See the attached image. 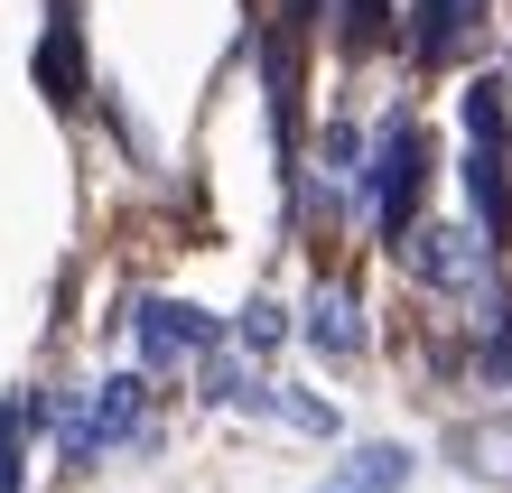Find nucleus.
I'll return each instance as SVG.
<instances>
[{
	"label": "nucleus",
	"instance_id": "f257e3e1",
	"mask_svg": "<svg viewBox=\"0 0 512 493\" xmlns=\"http://www.w3.org/2000/svg\"><path fill=\"white\" fill-rule=\"evenodd\" d=\"M401 261H410V280L419 289H438V298H485V280H494V233L475 224H419V233H401Z\"/></svg>",
	"mask_w": 512,
	"mask_h": 493
},
{
	"label": "nucleus",
	"instance_id": "f03ea898",
	"mask_svg": "<svg viewBox=\"0 0 512 493\" xmlns=\"http://www.w3.org/2000/svg\"><path fill=\"white\" fill-rule=\"evenodd\" d=\"M466 196H475V224L503 242L512 233V177H503V94L494 84H466Z\"/></svg>",
	"mask_w": 512,
	"mask_h": 493
},
{
	"label": "nucleus",
	"instance_id": "7ed1b4c3",
	"mask_svg": "<svg viewBox=\"0 0 512 493\" xmlns=\"http://www.w3.org/2000/svg\"><path fill=\"white\" fill-rule=\"evenodd\" d=\"M140 410H149L140 373H112V382L94 391V410H75V419H66V456H75V466H84V456H112L122 438H140Z\"/></svg>",
	"mask_w": 512,
	"mask_h": 493
},
{
	"label": "nucleus",
	"instance_id": "20e7f679",
	"mask_svg": "<svg viewBox=\"0 0 512 493\" xmlns=\"http://www.w3.org/2000/svg\"><path fill=\"white\" fill-rule=\"evenodd\" d=\"M205 345H215V317L187 298H140V363L149 373H168V363H196Z\"/></svg>",
	"mask_w": 512,
	"mask_h": 493
},
{
	"label": "nucleus",
	"instance_id": "39448f33",
	"mask_svg": "<svg viewBox=\"0 0 512 493\" xmlns=\"http://www.w3.org/2000/svg\"><path fill=\"white\" fill-rule=\"evenodd\" d=\"M419 177H429V140H419L410 121H401V131L382 140V177H373V196H382V224H391V242L410 233V205H419Z\"/></svg>",
	"mask_w": 512,
	"mask_h": 493
},
{
	"label": "nucleus",
	"instance_id": "423d86ee",
	"mask_svg": "<svg viewBox=\"0 0 512 493\" xmlns=\"http://www.w3.org/2000/svg\"><path fill=\"white\" fill-rule=\"evenodd\" d=\"M410 475H419V456H410V447L364 438V447H345L336 466H326V484H317V493H401Z\"/></svg>",
	"mask_w": 512,
	"mask_h": 493
},
{
	"label": "nucleus",
	"instance_id": "0eeeda50",
	"mask_svg": "<svg viewBox=\"0 0 512 493\" xmlns=\"http://www.w3.org/2000/svg\"><path fill=\"white\" fill-rule=\"evenodd\" d=\"M308 345L336 354V363H354V354L373 345V335H364V298H354V289H317L308 298Z\"/></svg>",
	"mask_w": 512,
	"mask_h": 493
},
{
	"label": "nucleus",
	"instance_id": "6e6552de",
	"mask_svg": "<svg viewBox=\"0 0 512 493\" xmlns=\"http://www.w3.org/2000/svg\"><path fill=\"white\" fill-rule=\"evenodd\" d=\"M475 10H485V0H419V28H410L419 56H429V66H438V56H457V38L475 28Z\"/></svg>",
	"mask_w": 512,
	"mask_h": 493
},
{
	"label": "nucleus",
	"instance_id": "1a4fd4ad",
	"mask_svg": "<svg viewBox=\"0 0 512 493\" xmlns=\"http://www.w3.org/2000/svg\"><path fill=\"white\" fill-rule=\"evenodd\" d=\"M38 84H47V103H75V94H84V56H75V19H56V28H47V47H38Z\"/></svg>",
	"mask_w": 512,
	"mask_h": 493
},
{
	"label": "nucleus",
	"instance_id": "9d476101",
	"mask_svg": "<svg viewBox=\"0 0 512 493\" xmlns=\"http://www.w3.org/2000/svg\"><path fill=\"white\" fill-rule=\"evenodd\" d=\"M233 335H243V354H270V345H280V335H289V317H280V307H270V298H252L243 317H233Z\"/></svg>",
	"mask_w": 512,
	"mask_h": 493
},
{
	"label": "nucleus",
	"instance_id": "9b49d317",
	"mask_svg": "<svg viewBox=\"0 0 512 493\" xmlns=\"http://www.w3.org/2000/svg\"><path fill=\"white\" fill-rule=\"evenodd\" d=\"M19 428H28V400H0V493H19Z\"/></svg>",
	"mask_w": 512,
	"mask_h": 493
},
{
	"label": "nucleus",
	"instance_id": "f8f14e48",
	"mask_svg": "<svg viewBox=\"0 0 512 493\" xmlns=\"http://www.w3.org/2000/svg\"><path fill=\"white\" fill-rule=\"evenodd\" d=\"M382 38V0H345V47H373Z\"/></svg>",
	"mask_w": 512,
	"mask_h": 493
},
{
	"label": "nucleus",
	"instance_id": "ddd939ff",
	"mask_svg": "<svg viewBox=\"0 0 512 493\" xmlns=\"http://www.w3.org/2000/svg\"><path fill=\"white\" fill-rule=\"evenodd\" d=\"M354 159H364V149H354V131L336 121V131H326V168H336V177H354Z\"/></svg>",
	"mask_w": 512,
	"mask_h": 493
}]
</instances>
